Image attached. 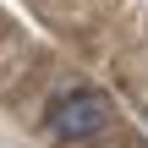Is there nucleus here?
<instances>
[{
  "mask_svg": "<svg viewBox=\"0 0 148 148\" xmlns=\"http://www.w3.org/2000/svg\"><path fill=\"white\" fill-rule=\"evenodd\" d=\"M110 121H115L110 99L93 93V88H77V93H66V99L49 110V137H55V143H93Z\"/></svg>",
  "mask_w": 148,
  "mask_h": 148,
  "instance_id": "1",
  "label": "nucleus"
}]
</instances>
